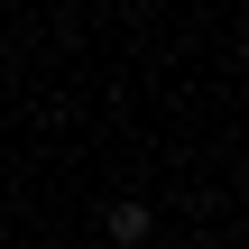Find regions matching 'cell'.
Masks as SVG:
<instances>
[{"label": "cell", "instance_id": "1", "mask_svg": "<svg viewBox=\"0 0 249 249\" xmlns=\"http://www.w3.org/2000/svg\"><path fill=\"white\" fill-rule=\"evenodd\" d=\"M148 231H157V213H148V203H129V194L102 213V240H111V249H148Z\"/></svg>", "mask_w": 249, "mask_h": 249}]
</instances>
